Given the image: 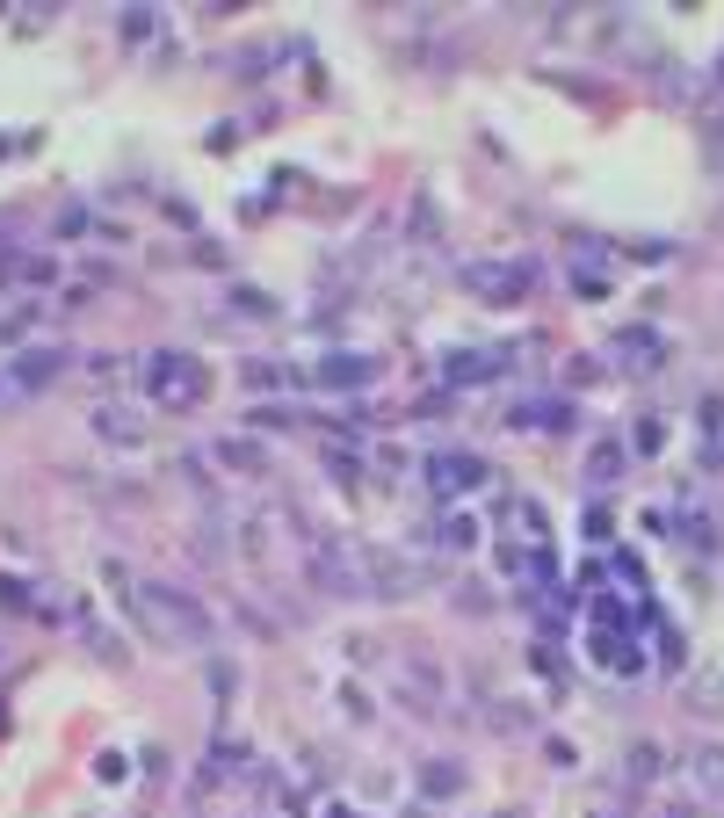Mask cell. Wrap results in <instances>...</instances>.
Instances as JSON below:
<instances>
[{"label":"cell","mask_w":724,"mask_h":818,"mask_svg":"<svg viewBox=\"0 0 724 818\" xmlns=\"http://www.w3.org/2000/svg\"><path fill=\"white\" fill-rule=\"evenodd\" d=\"M464 478H471V464H464V457H442V464H435V486H442V493H449V486H464Z\"/></svg>","instance_id":"6da1fadb"}]
</instances>
